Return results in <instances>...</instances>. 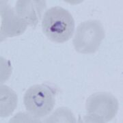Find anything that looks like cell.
I'll return each instance as SVG.
<instances>
[{
	"mask_svg": "<svg viewBox=\"0 0 123 123\" xmlns=\"http://www.w3.org/2000/svg\"><path fill=\"white\" fill-rule=\"evenodd\" d=\"M42 28L49 39L63 43L72 38L75 30V21L68 10L60 6H54L44 12Z\"/></svg>",
	"mask_w": 123,
	"mask_h": 123,
	"instance_id": "1",
	"label": "cell"
},
{
	"mask_svg": "<svg viewBox=\"0 0 123 123\" xmlns=\"http://www.w3.org/2000/svg\"><path fill=\"white\" fill-rule=\"evenodd\" d=\"M55 92L45 84H36L27 89L23 97L24 105L27 112L34 118L47 116L53 110L55 103Z\"/></svg>",
	"mask_w": 123,
	"mask_h": 123,
	"instance_id": "2",
	"label": "cell"
},
{
	"mask_svg": "<svg viewBox=\"0 0 123 123\" xmlns=\"http://www.w3.org/2000/svg\"><path fill=\"white\" fill-rule=\"evenodd\" d=\"M87 123H107L115 117L118 110V102L107 92H97L88 98L86 103Z\"/></svg>",
	"mask_w": 123,
	"mask_h": 123,
	"instance_id": "3",
	"label": "cell"
},
{
	"mask_svg": "<svg viewBox=\"0 0 123 123\" xmlns=\"http://www.w3.org/2000/svg\"><path fill=\"white\" fill-rule=\"evenodd\" d=\"M105 32L101 22L91 20L81 23L77 28L73 45L80 53L88 54L97 52Z\"/></svg>",
	"mask_w": 123,
	"mask_h": 123,
	"instance_id": "4",
	"label": "cell"
},
{
	"mask_svg": "<svg viewBox=\"0 0 123 123\" xmlns=\"http://www.w3.org/2000/svg\"><path fill=\"white\" fill-rule=\"evenodd\" d=\"M1 40L21 35L26 30L27 23L5 1H1Z\"/></svg>",
	"mask_w": 123,
	"mask_h": 123,
	"instance_id": "5",
	"label": "cell"
},
{
	"mask_svg": "<svg viewBox=\"0 0 123 123\" xmlns=\"http://www.w3.org/2000/svg\"><path fill=\"white\" fill-rule=\"evenodd\" d=\"M37 1H18L16 6L17 13L27 25L36 27L38 23V15L41 17V11L38 7H34Z\"/></svg>",
	"mask_w": 123,
	"mask_h": 123,
	"instance_id": "6",
	"label": "cell"
},
{
	"mask_svg": "<svg viewBox=\"0 0 123 123\" xmlns=\"http://www.w3.org/2000/svg\"><path fill=\"white\" fill-rule=\"evenodd\" d=\"M17 104V96L12 89L1 86V117H7L15 110Z\"/></svg>",
	"mask_w": 123,
	"mask_h": 123,
	"instance_id": "7",
	"label": "cell"
}]
</instances>
